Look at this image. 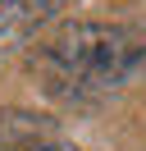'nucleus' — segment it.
I'll return each instance as SVG.
<instances>
[{"label": "nucleus", "mask_w": 146, "mask_h": 151, "mask_svg": "<svg viewBox=\"0 0 146 151\" xmlns=\"http://www.w3.org/2000/svg\"><path fill=\"white\" fill-rule=\"evenodd\" d=\"M36 64L46 73V87L64 96H96L146 69V28L64 23L41 41Z\"/></svg>", "instance_id": "1"}, {"label": "nucleus", "mask_w": 146, "mask_h": 151, "mask_svg": "<svg viewBox=\"0 0 146 151\" xmlns=\"http://www.w3.org/2000/svg\"><path fill=\"white\" fill-rule=\"evenodd\" d=\"M27 151H73L69 142H36V147H27Z\"/></svg>", "instance_id": "2"}]
</instances>
